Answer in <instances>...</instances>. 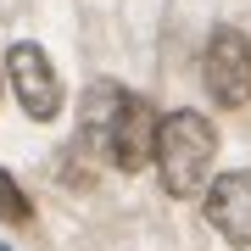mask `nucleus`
Returning <instances> with one entry per match:
<instances>
[{
    "label": "nucleus",
    "mask_w": 251,
    "mask_h": 251,
    "mask_svg": "<svg viewBox=\"0 0 251 251\" xmlns=\"http://www.w3.org/2000/svg\"><path fill=\"white\" fill-rule=\"evenodd\" d=\"M212 156H218V128L206 123L201 112H168L156 117V173H162V190L168 196H196L212 173Z\"/></svg>",
    "instance_id": "1"
},
{
    "label": "nucleus",
    "mask_w": 251,
    "mask_h": 251,
    "mask_svg": "<svg viewBox=\"0 0 251 251\" xmlns=\"http://www.w3.org/2000/svg\"><path fill=\"white\" fill-rule=\"evenodd\" d=\"M201 78H206V95H212L218 106H229V112L251 106V39L240 28H218V34L206 39Z\"/></svg>",
    "instance_id": "2"
},
{
    "label": "nucleus",
    "mask_w": 251,
    "mask_h": 251,
    "mask_svg": "<svg viewBox=\"0 0 251 251\" xmlns=\"http://www.w3.org/2000/svg\"><path fill=\"white\" fill-rule=\"evenodd\" d=\"M100 151H106L123 173H140L156 151V106L145 95H117V106L106 117V134H100Z\"/></svg>",
    "instance_id": "3"
},
{
    "label": "nucleus",
    "mask_w": 251,
    "mask_h": 251,
    "mask_svg": "<svg viewBox=\"0 0 251 251\" xmlns=\"http://www.w3.org/2000/svg\"><path fill=\"white\" fill-rule=\"evenodd\" d=\"M6 73H11V95H17V106L34 117V123H56V112H62V78H56L50 56L34 45V39H17L6 56Z\"/></svg>",
    "instance_id": "4"
},
{
    "label": "nucleus",
    "mask_w": 251,
    "mask_h": 251,
    "mask_svg": "<svg viewBox=\"0 0 251 251\" xmlns=\"http://www.w3.org/2000/svg\"><path fill=\"white\" fill-rule=\"evenodd\" d=\"M201 206H206V224L229 246H251V173H218Z\"/></svg>",
    "instance_id": "5"
},
{
    "label": "nucleus",
    "mask_w": 251,
    "mask_h": 251,
    "mask_svg": "<svg viewBox=\"0 0 251 251\" xmlns=\"http://www.w3.org/2000/svg\"><path fill=\"white\" fill-rule=\"evenodd\" d=\"M28 218H34V206H28L23 184L11 173H0V224H28Z\"/></svg>",
    "instance_id": "6"
}]
</instances>
